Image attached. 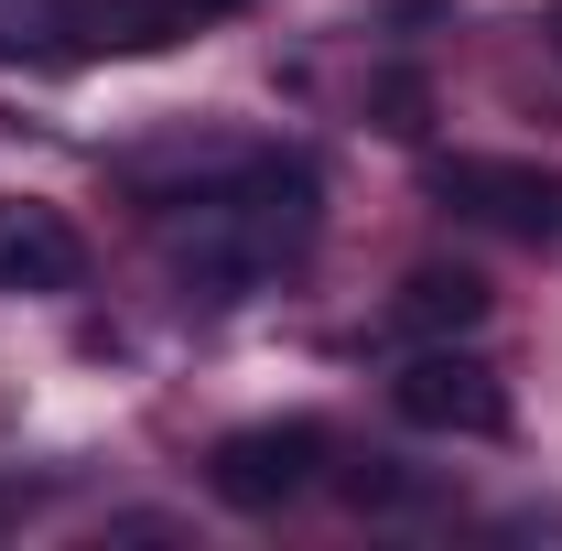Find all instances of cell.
<instances>
[{
	"instance_id": "obj_1",
	"label": "cell",
	"mask_w": 562,
	"mask_h": 551,
	"mask_svg": "<svg viewBox=\"0 0 562 551\" xmlns=\"http://www.w3.org/2000/svg\"><path fill=\"white\" fill-rule=\"evenodd\" d=\"M184 206H195V216H173L184 281H195L206 303H238L249 281L292 271V260L314 249V227H325V173H314L303 151H260V162H238L227 184L184 195Z\"/></svg>"
},
{
	"instance_id": "obj_2",
	"label": "cell",
	"mask_w": 562,
	"mask_h": 551,
	"mask_svg": "<svg viewBox=\"0 0 562 551\" xmlns=\"http://www.w3.org/2000/svg\"><path fill=\"white\" fill-rule=\"evenodd\" d=\"M422 195L465 227H497L519 249H562V173L552 162H497V151H443L422 162Z\"/></svg>"
},
{
	"instance_id": "obj_3",
	"label": "cell",
	"mask_w": 562,
	"mask_h": 551,
	"mask_svg": "<svg viewBox=\"0 0 562 551\" xmlns=\"http://www.w3.org/2000/svg\"><path fill=\"white\" fill-rule=\"evenodd\" d=\"M390 412L412 421V432H476V443H497V432L519 421V412H508V379H497L465 336H432V346H422L412 368L390 379Z\"/></svg>"
},
{
	"instance_id": "obj_4",
	"label": "cell",
	"mask_w": 562,
	"mask_h": 551,
	"mask_svg": "<svg viewBox=\"0 0 562 551\" xmlns=\"http://www.w3.org/2000/svg\"><path fill=\"white\" fill-rule=\"evenodd\" d=\"M206 486L227 497V508L271 519V508H292V497L325 486V432H314V421H238V432L206 454Z\"/></svg>"
},
{
	"instance_id": "obj_5",
	"label": "cell",
	"mask_w": 562,
	"mask_h": 551,
	"mask_svg": "<svg viewBox=\"0 0 562 551\" xmlns=\"http://www.w3.org/2000/svg\"><path fill=\"white\" fill-rule=\"evenodd\" d=\"M76 281H87L76 216L44 195H0V292H76Z\"/></svg>"
},
{
	"instance_id": "obj_6",
	"label": "cell",
	"mask_w": 562,
	"mask_h": 551,
	"mask_svg": "<svg viewBox=\"0 0 562 551\" xmlns=\"http://www.w3.org/2000/svg\"><path fill=\"white\" fill-rule=\"evenodd\" d=\"M216 11H238V0H87L76 11V44L87 55H162V44H184Z\"/></svg>"
},
{
	"instance_id": "obj_7",
	"label": "cell",
	"mask_w": 562,
	"mask_h": 551,
	"mask_svg": "<svg viewBox=\"0 0 562 551\" xmlns=\"http://www.w3.org/2000/svg\"><path fill=\"white\" fill-rule=\"evenodd\" d=\"M487 303H497V292L465 271V260H422V271L390 292V325L432 346V336H476V325H487Z\"/></svg>"
},
{
	"instance_id": "obj_8",
	"label": "cell",
	"mask_w": 562,
	"mask_h": 551,
	"mask_svg": "<svg viewBox=\"0 0 562 551\" xmlns=\"http://www.w3.org/2000/svg\"><path fill=\"white\" fill-rule=\"evenodd\" d=\"M368 120H379V131H390V140H422V131H432V87H422L412 66L368 76Z\"/></svg>"
},
{
	"instance_id": "obj_9",
	"label": "cell",
	"mask_w": 562,
	"mask_h": 551,
	"mask_svg": "<svg viewBox=\"0 0 562 551\" xmlns=\"http://www.w3.org/2000/svg\"><path fill=\"white\" fill-rule=\"evenodd\" d=\"M347 508H401V497H412V476H401V465H390V454H368V465H347Z\"/></svg>"
},
{
	"instance_id": "obj_10",
	"label": "cell",
	"mask_w": 562,
	"mask_h": 551,
	"mask_svg": "<svg viewBox=\"0 0 562 551\" xmlns=\"http://www.w3.org/2000/svg\"><path fill=\"white\" fill-rule=\"evenodd\" d=\"M541 33H552V55H562V0H552V22H541Z\"/></svg>"
}]
</instances>
